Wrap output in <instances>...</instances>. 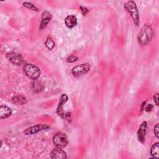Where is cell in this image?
I'll use <instances>...</instances> for the list:
<instances>
[{"label": "cell", "instance_id": "4", "mask_svg": "<svg viewBox=\"0 0 159 159\" xmlns=\"http://www.w3.org/2000/svg\"><path fill=\"white\" fill-rule=\"evenodd\" d=\"M53 143L57 148H64L68 144V138L62 132H57L53 137Z\"/></svg>", "mask_w": 159, "mask_h": 159}, {"label": "cell", "instance_id": "13", "mask_svg": "<svg viewBox=\"0 0 159 159\" xmlns=\"http://www.w3.org/2000/svg\"><path fill=\"white\" fill-rule=\"evenodd\" d=\"M12 111L10 107L5 105L0 106V117L1 119L8 118L11 116Z\"/></svg>", "mask_w": 159, "mask_h": 159}, {"label": "cell", "instance_id": "10", "mask_svg": "<svg viewBox=\"0 0 159 159\" xmlns=\"http://www.w3.org/2000/svg\"><path fill=\"white\" fill-rule=\"evenodd\" d=\"M147 127V122L143 121L140 124V125L137 130V137H138L139 141H140L142 143H143L145 142V134H146Z\"/></svg>", "mask_w": 159, "mask_h": 159}, {"label": "cell", "instance_id": "22", "mask_svg": "<svg viewBox=\"0 0 159 159\" xmlns=\"http://www.w3.org/2000/svg\"><path fill=\"white\" fill-rule=\"evenodd\" d=\"M153 101H154L155 104H156L157 106H158V93H156L153 95Z\"/></svg>", "mask_w": 159, "mask_h": 159}, {"label": "cell", "instance_id": "1", "mask_svg": "<svg viewBox=\"0 0 159 159\" xmlns=\"http://www.w3.org/2000/svg\"><path fill=\"white\" fill-rule=\"evenodd\" d=\"M153 29L151 25L148 24H145L142 27L138 35V42L142 45H145L148 44L151 41L153 37Z\"/></svg>", "mask_w": 159, "mask_h": 159}, {"label": "cell", "instance_id": "16", "mask_svg": "<svg viewBox=\"0 0 159 159\" xmlns=\"http://www.w3.org/2000/svg\"><path fill=\"white\" fill-rule=\"evenodd\" d=\"M45 47L50 50H52L55 47V42L52 39V38L50 36H48L46 41L45 42Z\"/></svg>", "mask_w": 159, "mask_h": 159}, {"label": "cell", "instance_id": "19", "mask_svg": "<svg viewBox=\"0 0 159 159\" xmlns=\"http://www.w3.org/2000/svg\"><path fill=\"white\" fill-rule=\"evenodd\" d=\"M78 59V57L75 56V55H70L69 56L67 59H66V61L68 63H73V62H75L76 61H77Z\"/></svg>", "mask_w": 159, "mask_h": 159}, {"label": "cell", "instance_id": "2", "mask_svg": "<svg viewBox=\"0 0 159 159\" xmlns=\"http://www.w3.org/2000/svg\"><path fill=\"white\" fill-rule=\"evenodd\" d=\"M124 7L130 14L134 24L137 26L140 23V17L136 3L134 1H129L124 3Z\"/></svg>", "mask_w": 159, "mask_h": 159}, {"label": "cell", "instance_id": "11", "mask_svg": "<svg viewBox=\"0 0 159 159\" xmlns=\"http://www.w3.org/2000/svg\"><path fill=\"white\" fill-rule=\"evenodd\" d=\"M67 157L66 153L60 148L56 147L53 149L50 152V158H57V159H63Z\"/></svg>", "mask_w": 159, "mask_h": 159}, {"label": "cell", "instance_id": "25", "mask_svg": "<svg viewBox=\"0 0 159 159\" xmlns=\"http://www.w3.org/2000/svg\"><path fill=\"white\" fill-rule=\"evenodd\" d=\"M145 104H146V101L142 102V104H141V106H140V111H141V112L143 111V109H144V106H145Z\"/></svg>", "mask_w": 159, "mask_h": 159}, {"label": "cell", "instance_id": "18", "mask_svg": "<svg viewBox=\"0 0 159 159\" xmlns=\"http://www.w3.org/2000/svg\"><path fill=\"white\" fill-rule=\"evenodd\" d=\"M43 88V86L40 83H33L32 89L35 92H39L40 91H42Z\"/></svg>", "mask_w": 159, "mask_h": 159}, {"label": "cell", "instance_id": "20", "mask_svg": "<svg viewBox=\"0 0 159 159\" xmlns=\"http://www.w3.org/2000/svg\"><path fill=\"white\" fill-rule=\"evenodd\" d=\"M80 9L81 12V13H82V14H83V16H86V15L88 13V12H89L88 9H87L86 7H84V6H81L80 7Z\"/></svg>", "mask_w": 159, "mask_h": 159}, {"label": "cell", "instance_id": "17", "mask_svg": "<svg viewBox=\"0 0 159 159\" xmlns=\"http://www.w3.org/2000/svg\"><path fill=\"white\" fill-rule=\"evenodd\" d=\"M23 6L29 9H30V10H32V11H39V8L34 4L31 3V2H24L23 4H22Z\"/></svg>", "mask_w": 159, "mask_h": 159}, {"label": "cell", "instance_id": "8", "mask_svg": "<svg viewBox=\"0 0 159 159\" xmlns=\"http://www.w3.org/2000/svg\"><path fill=\"white\" fill-rule=\"evenodd\" d=\"M68 99V97L66 94H62L60 98V101L57 109V114L61 117V118H65V113L63 112V105L67 102Z\"/></svg>", "mask_w": 159, "mask_h": 159}, {"label": "cell", "instance_id": "7", "mask_svg": "<svg viewBox=\"0 0 159 159\" xmlns=\"http://www.w3.org/2000/svg\"><path fill=\"white\" fill-rule=\"evenodd\" d=\"M49 128V126L45 125V124H37L33 126H31L27 129H25L24 131V134L25 135H32L38 133L40 131L47 129Z\"/></svg>", "mask_w": 159, "mask_h": 159}, {"label": "cell", "instance_id": "9", "mask_svg": "<svg viewBox=\"0 0 159 159\" xmlns=\"http://www.w3.org/2000/svg\"><path fill=\"white\" fill-rule=\"evenodd\" d=\"M51 19H52L51 14L47 11H43L41 16V22H40L39 29L42 30L43 29L46 27V26L48 25V24L49 23Z\"/></svg>", "mask_w": 159, "mask_h": 159}, {"label": "cell", "instance_id": "3", "mask_svg": "<svg viewBox=\"0 0 159 159\" xmlns=\"http://www.w3.org/2000/svg\"><path fill=\"white\" fill-rule=\"evenodd\" d=\"M23 71L30 79L37 80L41 74V71L39 67L32 63H25L23 66Z\"/></svg>", "mask_w": 159, "mask_h": 159}, {"label": "cell", "instance_id": "12", "mask_svg": "<svg viewBox=\"0 0 159 159\" xmlns=\"http://www.w3.org/2000/svg\"><path fill=\"white\" fill-rule=\"evenodd\" d=\"M77 18L75 15H68L65 19V24L66 26L69 29H71L75 27L77 25Z\"/></svg>", "mask_w": 159, "mask_h": 159}, {"label": "cell", "instance_id": "6", "mask_svg": "<svg viewBox=\"0 0 159 159\" xmlns=\"http://www.w3.org/2000/svg\"><path fill=\"white\" fill-rule=\"evenodd\" d=\"M9 61L14 65L19 66L23 63V58L20 54L16 52H9L6 54Z\"/></svg>", "mask_w": 159, "mask_h": 159}, {"label": "cell", "instance_id": "14", "mask_svg": "<svg viewBox=\"0 0 159 159\" xmlns=\"http://www.w3.org/2000/svg\"><path fill=\"white\" fill-rule=\"evenodd\" d=\"M11 101L12 103L17 105H23L26 104L27 102L26 98L22 95H17L13 96L11 99Z\"/></svg>", "mask_w": 159, "mask_h": 159}, {"label": "cell", "instance_id": "24", "mask_svg": "<svg viewBox=\"0 0 159 159\" xmlns=\"http://www.w3.org/2000/svg\"><path fill=\"white\" fill-rule=\"evenodd\" d=\"M153 104H148L146 106V107H145V110L147 111V112H150L151 111L152 109H153Z\"/></svg>", "mask_w": 159, "mask_h": 159}, {"label": "cell", "instance_id": "21", "mask_svg": "<svg viewBox=\"0 0 159 159\" xmlns=\"http://www.w3.org/2000/svg\"><path fill=\"white\" fill-rule=\"evenodd\" d=\"M65 119L68 122H71V112H66L65 114Z\"/></svg>", "mask_w": 159, "mask_h": 159}, {"label": "cell", "instance_id": "15", "mask_svg": "<svg viewBox=\"0 0 159 159\" xmlns=\"http://www.w3.org/2000/svg\"><path fill=\"white\" fill-rule=\"evenodd\" d=\"M158 150H159V143L156 142L152 145L150 149V154L152 157L155 158H159Z\"/></svg>", "mask_w": 159, "mask_h": 159}, {"label": "cell", "instance_id": "23", "mask_svg": "<svg viewBox=\"0 0 159 159\" xmlns=\"http://www.w3.org/2000/svg\"><path fill=\"white\" fill-rule=\"evenodd\" d=\"M154 134L155 135V136L157 137V138H159V135H158V124H157L154 127Z\"/></svg>", "mask_w": 159, "mask_h": 159}, {"label": "cell", "instance_id": "5", "mask_svg": "<svg viewBox=\"0 0 159 159\" xmlns=\"http://www.w3.org/2000/svg\"><path fill=\"white\" fill-rule=\"evenodd\" d=\"M91 69V65L88 63H82L75 66L71 70V73L75 76H79L88 73Z\"/></svg>", "mask_w": 159, "mask_h": 159}]
</instances>
